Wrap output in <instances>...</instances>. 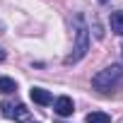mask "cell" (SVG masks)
<instances>
[{
	"label": "cell",
	"instance_id": "cell-10",
	"mask_svg": "<svg viewBox=\"0 0 123 123\" xmlns=\"http://www.w3.org/2000/svg\"><path fill=\"white\" fill-rule=\"evenodd\" d=\"M0 60H5V51L3 48H0Z\"/></svg>",
	"mask_w": 123,
	"mask_h": 123
},
{
	"label": "cell",
	"instance_id": "cell-2",
	"mask_svg": "<svg viewBox=\"0 0 123 123\" xmlns=\"http://www.w3.org/2000/svg\"><path fill=\"white\" fill-rule=\"evenodd\" d=\"M118 85H123V68L121 65H109L92 77V87H97V89H111Z\"/></svg>",
	"mask_w": 123,
	"mask_h": 123
},
{
	"label": "cell",
	"instance_id": "cell-3",
	"mask_svg": "<svg viewBox=\"0 0 123 123\" xmlns=\"http://www.w3.org/2000/svg\"><path fill=\"white\" fill-rule=\"evenodd\" d=\"M0 109H3V116H5V118H10V121L27 123V121L31 118V111H29L24 104H10V101H5Z\"/></svg>",
	"mask_w": 123,
	"mask_h": 123
},
{
	"label": "cell",
	"instance_id": "cell-6",
	"mask_svg": "<svg viewBox=\"0 0 123 123\" xmlns=\"http://www.w3.org/2000/svg\"><path fill=\"white\" fill-rule=\"evenodd\" d=\"M109 22H111V29H113L118 36H123V10H118V12H111Z\"/></svg>",
	"mask_w": 123,
	"mask_h": 123
},
{
	"label": "cell",
	"instance_id": "cell-8",
	"mask_svg": "<svg viewBox=\"0 0 123 123\" xmlns=\"http://www.w3.org/2000/svg\"><path fill=\"white\" fill-rule=\"evenodd\" d=\"M15 89H17V82L12 77H0V92L3 94H12Z\"/></svg>",
	"mask_w": 123,
	"mask_h": 123
},
{
	"label": "cell",
	"instance_id": "cell-1",
	"mask_svg": "<svg viewBox=\"0 0 123 123\" xmlns=\"http://www.w3.org/2000/svg\"><path fill=\"white\" fill-rule=\"evenodd\" d=\"M87 51H89V31H87V27H85L82 15H77V17H75V46H73V53L65 58V65L80 63V60L87 55Z\"/></svg>",
	"mask_w": 123,
	"mask_h": 123
},
{
	"label": "cell",
	"instance_id": "cell-5",
	"mask_svg": "<svg viewBox=\"0 0 123 123\" xmlns=\"http://www.w3.org/2000/svg\"><path fill=\"white\" fill-rule=\"evenodd\" d=\"M31 99H34L36 104H41V106H48V104L53 101L51 92H48V89H43V87H34V89H31Z\"/></svg>",
	"mask_w": 123,
	"mask_h": 123
},
{
	"label": "cell",
	"instance_id": "cell-7",
	"mask_svg": "<svg viewBox=\"0 0 123 123\" xmlns=\"http://www.w3.org/2000/svg\"><path fill=\"white\" fill-rule=\"evenodd\" d=\"M85 121L87 123H111V116L104 113V111H92V113H87Z\"/></svg>",
	"mask_w": 123,
	"mask_h": 123
},
{
	"label": "cell",
	"instance_id": "cell-4",
	"mask_svg": "<svg viewBox=\"0 0 123 123\" xmlns=\"http://www.w3.org/2000/svg\"><path fill=\"white\" fill-rule=\"evenodd\" d=\"M53 111H55L60 118H65V116H73L75 104H73V99H70V97H58V99L53 101Z\"/></svg>",
	"mask_w": 123,
	"mask_h": 123
},
{
	"label": "cell",
	"instance_id": "cell-9",
	"mask_svg": "<svg viewBox=\"0 0 123 123\" xmlns=\"http://www.w3.org/2000/svg\"><path fill=\"white\" fill-rule=\"evenodd\" d=\"M0 34H5V24L3 22H0Z\"/></svg>",
	"mask_w": 123,
	"mask_h": 123
}]
</instances>
